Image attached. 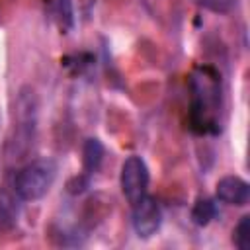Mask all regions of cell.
<instances>
[{"label":"cell","mask_w":250,"mask_h":250,"mask_svg":"<svg viewBox=\"0 0 250 250\" xmlns=\"http://www.w3.org/2000/svg\"><path fill=\"white\" fill-rule=\"evenodd\" d=\"M35 123H37V98L35 92L23 88L16 100V121L14 135L10 139V158H23L35 139Z\"/></svg>","instance_id":"obj_2"},{"label":"cell","mask_w":250,"mask_h":250,"mask_svg":"<svg viewBox=\"0 0 250 250\" xmlns=\"http://www.w3.org/2000/svg\"><path fill=\"white\" fill-rule=\"evenodd\" d=\"M57 16L61 20V25H66V27L72 25V6H70V0H57Z\"/></svg>","instance_id":"obj_11"},{"label":"cell","mask_w":250,"mask_h":250,"mask_svg":"<svg viewBox=\"0 0 250 250\" xmlns=\"http://www.w3.org/2000/svg\"><path fill=\"white\" fill-rule=\"evenodd\" d=\"M232 242L238 250H248L250 248V215L240 217L234 232H232Z\"/></svg>","instance_id":"obj_9"},{"label":"cell","mask_w":250,"mask_h":250,"mask_svg":"<svg viewBox=\"0 0 250 250\" xmlns=\"http://www.w3.org/2000/svg\"><path fill=\"white\" fill-rule=\"evenodd\" d=\"M102 160H104V145L100 143V139L96 137H90L84 141V146H82V168H84V174L86 176H92L100 170L102 166Z\"/></svg>","instance_id":"obj_7"},{"label":"cell","mask_w":250,"mask_h":250,"mask_svg":"<svg viewBox=\"0 0 250 250\" xmlns=\"http://www.w3.org/2000/svg\"><path fill=\"white\" fill-rule=\"evenodd\" d=\"M162 225V211L158 201L145 193L133 203V229L141 238H150Z\"/></svg>","instance_id":"obj_5"},{"label":"cell","mask_w":250,"mask_h":250,"mask_svg":"<svg viewBox=\"0 0 250 250\" xmlns=\"http://www.w3.org/2000/svg\"><path fill=\"white\" fill-rule=\"evenodd\" d=\"M191 125L197 131H217L215 115L219 111V82L209 68H201L191 76Z\"/></svg>","instance_id":"obj_1"},{"label":"cell","mask_w":250,"mask_h":250,"mask_svg":"<svg viewBox=\"0 0 250 250\" xmlns=\"http://www.w3.org/2000/svg\"><path fill=\"white\" fill-rule=\"evenodd\" d=\"M217 199L227 203V205H236L242 207L250 199V186L246 180L240 176H225L217 182Z\"/></svg>","instance_id":"obj_6"},{"label":"cell","mask_w":250,"mask_h":250,"mask_svg":"<svg viewBox=\"0 0 250 250\" xmlns=\"http://www.w3.org/2000/svg\"><path fill=\"white\" fill-rule=\"evenodd\" d=\"M57 178V164L51 158H35L27 162L14 178V191L21 201H37L45 197Z\"/></svg>","instance_id":"obj_3"},{"label":"cell","mask_w":250,"mask_h":250,"mask_svg":"<svg viewBox=\"0 0 250 250\" xmlns=\"http://www.w3.org/2000/svg\"><path fill=\"white\" fill-rule=\"evenodd\" d=\"M148 180H150V174H148V166L146 162L133 154L129 158H125L123 166H121V191L123 195L127 197V201L133 205L135 201H139L146 189H148Z\"/></svg>","instance_id":"obj_4"},{"label":"cell","mask_w":250,"mask_h":250,"mask_svg":"<svg viewBox=\"0 0 250 250\" xmlns=\"http://www.w3.org/2000/svg\"><path fill=\"white\" fill-rule=\"evenodd\" d=\"M217 217V203L209 197H201L191 207V221L197 227H207Z\"/></svg>","instance_id":"obj_8"},{"label":"cell","mask_w":250,"mask_h":250,"mask_svg":"<svg viewBox=\"0 0 250 250\" xmlns=\"http://www.w3.org/2000/svg\"><path fill=\"white\" fill-rule=\"evenodd\" d=\"M193 2L215 14H229L238 6V0H193Z\"/></svg>","instance_id":"obj_10"}]
</instances>
